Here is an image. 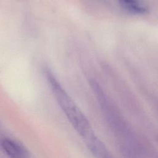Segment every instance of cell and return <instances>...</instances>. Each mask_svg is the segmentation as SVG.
<instances>
[{
	"mask_svg": "<svg viewBox=\"0 0 158 158\" xmlns=\"http://www.w3.org/2000/svg\"><path fill=\"white\" fill-rule=\"evenodd\" d=\"M45 75L59 107L77 132L86 139L94 133L87 118L62 88L50 69H45Z\"/></svg>",
	"mask_w": 158,
	"mask_h": 158,
	"instance_id": "6da1fadb",
	"label": "cell"
},
{
	"mask_svg": "<svg viewBox=\"0 0 158 158\" xmlns=\"http://www.w3.org/2000/svg\"><path fill=\"white\" fill-rule=\"evenodd\" d=\"M2 150L9 158H31L29 151L21 144L9 138L1 140Z\"/></svg>",
	"mask_w": 158,
	"mask_h": 158,
	"instance_id": "7a4b0ae2",
	"label": "cell"
},
{
	"mask_svg": "<svg viewBox=\"0 0 158 158\" xmlns=\"http://www.w3.org/2000/svg\"><path fill=\"white\" fill-rule=\"evenodd\" d=\"M120 6L127 11L134 14H143L148 8L140 0H117Z\"/></svg>",
	"mask_w": 158,
	"mask_h": 158,
	"instance_id": "277c9868",
	"label": "cell"
},
{
	"mask_svg": "<svg viewBox=\"0 0 158 158\" xmlns=\"http://www.w3.org/2000/svg\"><path fill=\"white\" fill-rule=\"evenodd\" d=\"M86 144L95 158H113L103 143L93 133L85 140Z\"/></svg>",
	"mask_w": 158,
	"mask_h": 158,
	"instance_id": "3957f363",
	"label": "cell"
}]
</instances>
